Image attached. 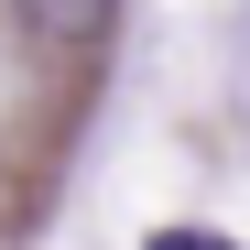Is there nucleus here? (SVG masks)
I'll list each match as a JSON object with an SVG mask.
<instances>
[{
  "mask_svg": "<svg viewBox=\"0 0 250 250\" xmlns=\"http://www.w3.org/2000/svg\"><path fill=\"white\" fill-rule=\"evenodd\" d=\"M11 11H22L33 33H65V44H76V33H98V22L120 11V0H11Z\"/></svg>",
  "mask_w": 250,
  "mask_h": 250,
  "instance_id": "obj_1",
  "label": "nucleus"
},
{
  "mask_svg": "<svg viewBox=\"0 0 250 250\" xmlns=\"http://www.w3.org/2000/svg\"><path fill=\"white\" fill-rule=\"evenodd\" d=\"M142 250H239V239H218V229H152Z\"/></svg>",
  "mask_w": 250,
  "mask_h": 250,
  "instance_id": "obj_2",
  "label": "nucleus"
}]
</instances>
